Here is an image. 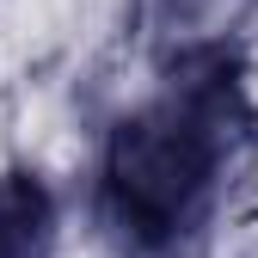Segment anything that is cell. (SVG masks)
<instances>
[{
	"label": "cell",
	"mask_w": 258,
	"mask_h": 258,
	"mask_svg": "<svg viewBox=\"0 0 258 258\" xmlns=\"http://www.w3.org/2000/svg\"><path fill=\"white\" fill-rule=\"evenodd\" d=\"M258 142L246 43L228 31L178 37L154 86L123 105L92 160V221L117 258H190Z\"/></svg>",
	"instance_id": "obj_1"
},
{
	"label": "cell",
	"mask_w": 258,
	"mask_h": 258,
	"mask_svg": "<svg viewBox=\"0 0 258 258\" xmlns=\"http://www.w3.org/2000/svg\"><path fill=\"white\" fill-rule=\"evenodd\" d=\"M61 197L37 166H0V258H55Z\"/></svg>",
	"instance_id": "obj_2"
}]
</instances>
